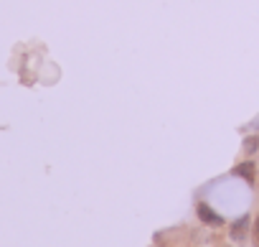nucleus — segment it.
Masks as SVG:
<instances>
[{"label": "nucleus", "instance_id": "obj_4", "mask_svg": "<svg viewBox=\"0 0 259 247\" xmlns=\"http://www.w3.org/2000/svg\"><path fill=\"white\" fill-rule=\"evenodd\" d=\"M256 151H259V138H256V135H249V138L244 140V153L251 156V153H256Z\"/></svg>", "mask_w": 259, "mask_h": 247}, {"label": "nucleus", "instance_id": "obj_3", "mask_svg": "<svg viewBox=\"0 0 259 247\" xmlns=\"http://www.w3.org/2000/svg\"><path fill=\"white\" fill-rule=\"evenodd\" d=\"M231 173H234V176H241L246 184H254V179H256V166H254L251 161H246V163H239Z\"/></svg>", "mask_w": 259, "mask_h": 247}, {"label": "nucleus", "instance_id": "obj_2", "mask_svg": "<svg viewBox=\"0 0 259 247\" xmlns=\"http://www.w3.org/2000/svg\"><path fill=\"white\" fill-rule=\"evenodd\" d=\"M249 224H251V217H249V214L239 217V219L231 224V229H229L231 239H234V242H244V239H246V234H249Z\"/></svg>", "mask_w": 259, "mask_h": 247}, {"label": "nucleus", "instance_id": "obj_5", "mask_svg": "<svg viewBox=\"0 0 259 247\" xmlns=\"http://www.w3.org/2000/svg\"><path fill=\"white\" fill-rule=\"evenodd\" d=\"M254 247H259V217L254 219Z\"/></svg>", "mask_w": 259, "mask_h": 247}, {"label": "nucleus", "instance_id": "obj_1", "mask_svg": "<svg viewBox=\"0 0 259 247\" xmlns=\"http://www.w3.org/2000/svg\"><path fill=\"white\" fill-rule=\"evenodd\" d=\"M196 214H198V219H201L206 227H221V224H224V217H221L219 211H213V209H211L208 204H203V201L196 206Z\"/></svg>", "mask_w": 259, "mask_h": 247}]
</instances>
